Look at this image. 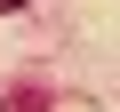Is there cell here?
I'll return each instance as SVG.
<instances>
[{
  "mask_svg": "<svg viewBox=\"0 0 120 112\" xmlns=\"http://www.w3.org/2000/svg\"><path fill=\"white\" fill-rule=\"evenodd\" d=\"M8 8H32V0H0V16H8Z\"/></svg>",
  "mask_w": 120,
  "mask_h": 112,
  "instance_id": "2",
  "label": "cell"
},
{
  "mask_svg": "<svg viewBox=\"0 0 120 112\" xmlns=\"http://www.w3.org/2000/svg\"><path fill=\"white\" fill-rule=\"evenodd\" d=\"M0 112H48V96H40V88H16V96L0 104Z\"/></svg>",
  "mask_w": 120,
  "mask_h": 112,
  "instance_id": "1",
  "label": "cell"
}]
</instances>
